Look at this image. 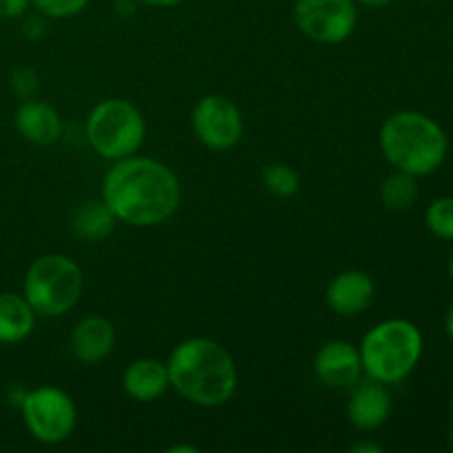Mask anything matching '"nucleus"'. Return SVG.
Masks as SVG:
<instances>
[{
    "mask_svg": "<svg viewBox=\"0 0 453 453\" xmlns=\"http://www.w3.org/2000/svg\"><path fill=\"white\" fill-rule=\"evenodd\" d=\"M102 199L122 224L153 228L175 215L181 202V186L166 164L135 153L113 162L106 171Z\"/></svg>",
    "mask_w": 453,
    "mask_h": 453,
    "instance_id": "f257e3e1",
    "label": "nucleus"
},
{
    "mask_svg": "<svg viewBox=\"0 0 453 453\" xmlns=\"http://www.w3.org/2000/svg\"><path fill=\"white\" fill-rule=\"evenodd\" d=\"M168 383L190 405L215 410L237 392V365L228 349L206 336H190L173 348Z\"/></svg>",
    "mask_w": 453,
    "mask_h": 453,
    "instance_id": "f03ea898",
    "label": "nucleus"
},
{
    "mask_svg": "<svg viewBox=\"0 0 453 453\" xmlns=\"http://www.w3.org/2000/svg\"><path fill=\"white\" fill-rule=\"evenodd\" d=\"M380 150L396 171L414 177L432 175L447 157L445 131L436 119L420 111H398L380 127Z\"/></svg>",
    "mask_w": 453,
    "mask_h": 453,
    "instance_id": "7ed1b4c3",
    "label": "nucleus"
},
{
    "mask_svg": "<svg viewBox=\"0 0 453 453\" xmlns=\"http://www.w3.org/2000/svg\"><path fill=\"white\" fill-rule=\"evenodd\" d=\"M423 332L407 319H385L363 336L361 352L363 372L372 380L396 385L405 380L423 357Z\"/></svg>",
    "mask_w": 453,
    "mask_h": 453,
    "instance_id": "20e7f679",
    "label": "nucleus"
},
{
    "mask_svg": "<svg viewBox=\"0 0 453 453\" xmlns=\"http://www.w3.org/2000/svg\"><path fill=\"white\" fill-rule=\"evenodd\" d=\"M84 292V273L71 257L42 255L29 265L22 281V296L35 314L56 319L78 305Z\"/></svg>",
    "mask_w": 453,
    "mask_h": 453,
    "instance_id": "39448f33",
    "label": "nucleus"
},
{
    "mask_svg": "<svg viewBox=\"0 0 453 453\" xmlns=\"http://www.w3.org/2000/svg\"><path fill=\"white\" fill-rule=\"evenodd\" d=\"M84 133L88 146L100 157L118 162L142 149L146 140V119L133 102L106 97L91 109Z\"/></svg>",
    "mask_w": 453,
    "mask_h": 453,
    "instance_id": "423d86ee",
    "label": "nucleus"
},
{
    "mask_svg": "<svg viewBox=\"0 0 453 453\" xmlns=\"http://www.w3.org/2000/svg\"><path fill=\"white\" fill-rule=\"evenodd\" d=\"M22 420L27 432L42 445H60L69 441L78 425L75 403L56 385H40L22 396Z\"/></svg>",
    "mask_w": 453,
    "mask_h": 453,
    "instance_id": "0eeeda50",
    "label": "nucleus"
},
{
    "mask_svg": "<svg viewBox=\"0 0 453 453\" xmlns=\"http://www.w3.org/2000/svg\"><path fill=\"white\" fill-rule=\"evenodd\" d=\"M292 18L305 38L319 44H341L357 29V0H296Z\"/></svg>",
    "mask_w": 453,
    "mask_h": 453,
    "instance_id": "6e6552de",
    "label": "nucleus"
},
{
    "mask_svg": "<svg viewBox=\"0 0 453 453\" xmlns=\"http://www.w3.org/2000/svg\"><path fill=\"white\" fill-rule=\"evenodd\" d=\"M193 131L197 140L211 150H230L243 137V115L230 97L211 93L195 104Z\"/></svg>",
    "mask_w": 453,
    "mask_h": 453,
    "instance_id": "1a4fd4ad",
    "label": "nucleus"
},
{
    "mask_svg": "<svg viewBox=\"0 0 453 453\" xmlns=\"http://www.w3.org/2000/svg\"><path fill=\"white\" fill-rule=\"evenodd\" d=\"M314 374L326 388L349 389L363 374L361 352L348 341H327L314 357Z\"/></svg>",
    "mask_w": 453,
    "mask_h": 453,
    "instance_id": "9d476101",
    "label": "nucleus"
},
{
    "mask_svg": "<svg viewBox=\"0 0 453 453\" xmlns=\"http://www.w3.org/2000/svg\"><path fill=\"white\" fill-rule=\"evenodd\" d=\"M376 286L363 270H343L330 281L326 290V303L339 317H358L372 305Z\"/></svg>",
    "mask_w": 453,
    "mask_h": 453,
    "instance_id": "9b49d317",
    "label": "nucleus"
},
{
    "mask_svg": "<svg viewBox=\"0 0 453 453\" xmlns=\"http://www.w3.org/2000/svg\"><path fill=\"white\" fill-rule=\"evenodd\" d=\"M115 327L109 319L100 314H88L80 319L71 330V354L84 365H96L111 357L115 348Z\"/></svg>",
    "mask_w": 453,
    "mask_h": 453,
    "instance_id": "f8f14e48",
    "label": "nucleus"
},
{
    "mask_svg": "<svg viewBox=\"0 0 453 453\" xmlns=\"http://www.w3.org/2000/svg\"><path fill=\"white\" fill-rule=\"evenodd\" d=\"M392 414V394L379 380L357 385L348 403V420L358 432H374L383 427Z\"/></svg>",
    "mask_w": 453,
    "mask_h": 453,
    "instance_id": "ddd939ff",
    "label": "nucleus"
},
{
    "mask_svg": "<svg viewBox=\"0 0 453 453\" xmlns=\"http://www.w3.org/2000/svg\"><path fill=\"white\" fill-rule=\"evenodd\" d=\"M13 122H16L18 133L27 142L38 146L56 144L62 135V128H65L56 106H51L49 102L35 100V97L25 100L18 106Z\"/></svg>",
    "mask_w": 453,
    "mask_h": 453,
    "instance_id": "4468645a",
    "label": "nucleus"
},
{
    "mask_svg": "<svg viewBox=\"0 0 453 453\" xmlns=\"http://www.w3.org/2000/svg\"><path fill=\"white\" fill-rule=\"evenodd\" d=\"M122 388L135 403H155L168 392V367L157 358H137L124 370Z\"/></svg>",
    "mask_w": 453,
    "mask_h": 453,
    "instance_id": "2eb2a0df",
    "label": "nucleus"
},
{
    "mask_svg": "<svg viewBox=\"0 0 453 453\" xmlns=\"http://www.w3.org/2000/svg\"><path fill=\"white\" fill-rule=\"evenodd\" d=\"M34 308L22 295L0 292V343L12 345L29 339L35 327Z\"/></svg>",
    "mask_w": 453,
    "mask_h": 453,
    "instance_id": "dca6fc26",
    "label": "nucleus"
},
{
    "mask_svg": "<svg viewBox=\"0 0 453 453\" xmlns=\"http://www.w3.org/2000/svg\"><path fill=\"white\" fill-rule=\"evenodd\" d=\"M118 217L113 215L104 199H93L78 208L73 217V233L75 237L87 243H100L113 234Z\"/></svg>",
    "mask_w": 453,
    "mask_h": 453,
    "instance_id": "f3484780",
    "label": "nucleus"
},
{
    "mask_svg": "<svg viewBox=\"0 0 453 453\" xmlns=\"http://www.w3.org/2000/svg\"><path fill=\"white\" fill-rule=\"evenodd\" d=\"M418 177L410 175V173L394 171L392 175H388L383 180L379 188L380 203H383L388 211L392 212H405L410 211L411 206L418 199Z\"/></svg>",
    "mask_w": 453,
    "mask_h": 453,
    "instance_id": "a211bd4d",
    "label": "nucleus"
},
{
    "mask_svg": "<svg viewBox=\"0 0 453 453\" xmlns=\"http://www.w3.org/2000/svg\"><path fill=\"white\" fill-rule=\"evenodd\" d=\"M261 180H264L265 190L279 199H290L299 193V175H296L295 168L283 162H273L268 166H264Z\"/></svg>",
    "mask_w": 453,
    "mask_h": 453,
    "instance_id": "6ab92c4d",
    "label": "nucleus"
},
{
    "mask_svg": "<svg viewBox=\"0 0 453 453\" xmlns=\"http://www.w3.org/2000/svg\"><path fill=\"white\" fill-rule=\"evenodd\" d=\"M425 226L438 239L453 242V197H438L425 212Z\"/></svg>",
    "mask_w": 453,
    "mask_h": 453,
    "instance_id": "aec40b11",
    "label": "nucleus"
},
{
    "mask_svg": "<svg viewBox=\"0 0 453 453\" xmlns=\"http://www.w3.org/2000/svg\"><path fill=\"white\" fill-rule=\"evenodd\" d=\"M35 12L44 18H53V20H65V18H73L87 9L88 0H31Z\"/></svg>",
    "mask_w": 453,
    "mask_h": 453,
    "instance_id": "412c9836",
    "label": "nucleus"
},
{
    "mask_svg": "<svg viewBox=\"0 0 453 453\" xmlns=\"http://www.w3.org/2000/svg\"><path fill=\"white\" fill-rule=\"evenodd\" d=\"M12 88L18 97H22V100L35 97V91H38V75H35V71L27 69V66H20V69L13 71Z\"/></svg>",
    "mask_w": 453,
    "mask_h": 453,
    "instance_id": "4be33fe9",
    "label": "nucleus"
},
{
    "mask_svg": "<svg viewBox=\"0 0 453 453\" xmlns=\"http://www.w3.org/2000/svg\"><path fill=\"white\" fill-rule=\"evenodd\" d=\"M31 0H0V18H7V20H13V18L25 16V12L29 9Z\"/></svg>",
    "mask_w": 453,
    "mask_h": 453,
    "instance_id": "5701e85b",
    "label": "nucleus"
},
{
    "mask_svg": "<svg viewBox=\"0 0 453 453\" xmlns=\"http://www.w3.org/2000/svg\"><path fill=\"white\" fill-rule=\"evenodd\" d=\"M352 453H383V447L372 441H358L357 445H352Z\"/></svg>",
    "mask_w": 453,
    "mask_h": 453,
    "instance_id": "b1692460",
    "label": "nucleus"
},
{
    "mask_svg": "<svg viewBox=\"0 0 453 453\" xmlns=\"http://www.w3.org/2000/svg\"><path fill=\"white\" fill-rule=\"evenodd\" d=\"M142 3L150 4V7H175V4H181L184 0H142Z\"/></svg>",
    "mask_w": 453,
    "mask_h": 453,
    "instance_id": "393cba45",
    "label": "nucleus"
},
{
    "mask_svg": "<svg viewBox=\"0 0 453 453\" xmlns=\"http://www.w3.org/2000/svg\"><path fill=\"white\" fill-rule=\"evenodd\" d=\"M357 3H361L363 7H370V9H380V7H388V4H392L394 0H357Z\"/></svg>",
    "mask_w": 453,
    "mask_h": 453,
    "instance_id": "a878e982",
    "label": "nucleus"
},
{
    "mask_svg": "<svg viewBox=\"0 0 453 453\" xmlns=\"http://www.w3.org/2000/svg\"><path fill=\"white\" fill-rule=\"evenodd\" d=\"M168 453H199V447L195 445H173L166 449Z\"/></svg>",
    "mask_w": 453,
    "mask_h": 453,
    "instance_id": "bb28decb",
    "label": "nucleus"
},
{
    "mask_svg": "<svg viewBox=\"0 0 453 453\" xmlns=\"http://www.w3.org/2000/svg\"><path fill=\"white\" fill-rule=\"evenodd\" d=\"M445 330H447V334H449L451 341H453V303H451V308L447 310V314H445Z\"/></svg>",
    "mask_w": 453,
    "mask_h": 453,
    "instance_id": "cd10ccee",
    "label": "nucleus"
},
{
    "mask_svg": "<svg viewBox=\"0 0 453 453\" xmlns=\"http://www.w3.org/2000/svg\"><path fill=\"white\" fill-rule=\"evenodd\" d=\"M449 277H451V281H453V252H451V257H449Z\"/></svg>",
    "mask_w": 453,
    "mask_h": 453,
    "instance_id": "c85d7f7f",
    "label": "nucleus"
},
{
    "mask_svg": "<svg viewBox=\"0 0 453 453\" xmlns=\"http://www.w3.org/2000/svg\"><path fill=\"white\" fill-rule=\"evenodd\" d=\"M449 407H451V414H453V396H451V403H449Z\"/></svg>",
    "mask_w": 453,
    "mask_h": 453,
    "instance_id": "c756f323",
    "label": "nucleus"
},
{
    "mask_svg": "<svg viewBox=\"0 0 453 453\" xmlns=\"http://www.w3.org/2000/svg\"><path fill=\"white\" fill-rule=\"evenodd\" d=\"M451 445H453V429H451Z\"/></svg>",
    "mask_w": 453,
    "mask_h": 453,
    "instance_id": "7c9ffc66",
    "label": "nucleus"
}]
</instances>
